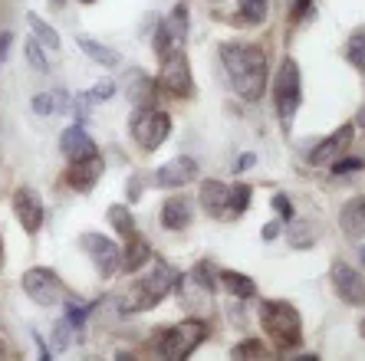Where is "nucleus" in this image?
Listing matches in <instances>:
<instances>
[{
	"label": "nucleus",
	"mask_w": 365,
	"mask_h": 361,
	"mask_svg": "<svg viewBox=\"0 0 365 361\" xmlns=\"http://www.w3.org/2000/svg\"><path fill=\"white\" fill-rule=\"evenodd\" d=\"M221 63L227 69L230 85L237 89V95H244L247 102H257L264 95L267 85V53L254 43H221Z\"/></svg>",
	"instance_id": "1"
},
{
	"label": "nucleus",
	"mask_w": 365,
	"mask_h": 361,
	"mask_svg": "<svg viewBox=\"0 0 365 361\" xmlns=\"http://www.w3.org/2000/svg\"><path fill=\"white\" fill-rule=\"evenodd\" d=\"M260 322H264V332L280 352H297L303 345V319H299L297 305L280 303V299H264Z\"/></svg>",
	"instance_id": "2"
},
{
	"label": "nucleus",
	"mask_w": 365,
	"mask_h": 361,
	"mask_svg": "<svg viewBox=\"0 0 365 361\" xmlns=\"http://www.w3.org/2000/svg\"><path fill=\"white\" fill-rule=\"evenodd\" d=\"M181 283L178 269H171L168 263H158V266L148 273L145 279H138L135 286H132V293L125 295V303H122V309L125 312H145V309H155V305L162 303L165 295L175 289V286Z\"/></svg>",
	"instance_id": "3"
},
{
	"label": "nucleus",
	"mask_w": 365,
	"mask_h": 361,
	"mask_svg": "<svg viewBox=\"0 0 365 361\" xmlns=\"http://www.w3.org/2000/svg\"><path fill=\"white\" fill-rule=\"evenodd\" d=\"M273 102H277V115H280L283 125H293L297 109L303 102V79H299V63L297 59H283L280 69H277V79H273Z\"/></svg>",
	"instance_id": "4"
},
{
	"label": "nucleus",
	"mask_w": 365,
	"mask_h": 361,
	"mask_svg": "<svg viewBox=\"0 0 365 361\" xmlns=\"http://www.w3.org/2000/svg\"><path fill=\"white\" fill-rule=\"evenodd\" d=\"M207 332H211V328H207L204 319H185V322H178V325L165 328L162 338H158V352L168 361H181V358H187V355H195L197 345H204Z\"/></svg>",
	"instance_id": "5"
},
{
	"label": "nucleus",
	"mask_w": 365,
	"mask_h": 361,
	"mask_svg": "<svg viewBox=\"0 0 365 361\" xmlns=\"http://www.w3.org/2000/svg\"><path fill=\"white\" fill-rule=\"evenodd\" d=\"M168 135H171L168 112L155 109V105H138L135 115H132V138L138 142L142 152H158Z\"/></svg>",
	"instance_id": "6"
},
{
	"label": "nucleus",
	"mask_w": 365,
	"mask_h": 361,
	"mask_svg": "<svg viewBox=\"0 0 365 361\" xmlns=\"http://www.w3.org/2000/svg\"><path fill=\"white\" fill-rule=\"evenodd\" d=\"M24 293L34 299L36 305H56L66 299V289H63L60 276L53 273V269H43V266H34L24 273Z\"/></svg>",
	"instance_id": "7"
},
{
	"label": "nucleus",
	"mask_w": 365,
	"mask_h": 361,
	"mask_svg": "<svg viewBox=\"0 0 365 361\" xmlns=\"http://www.w3.org/2000/svg\"><path fill=\"white\" fill-rule=\"evenodd\" d=\"M165 93L178 95V99H187L195 93V79H191V66H187V56L181 53V46L168 53L162 59V83H158Z\"/></svg>",
	"instance_id": "8"
},
{
	"label": "nucleus",
	"mask_w": 365,
	"mask_h": 361,
	"mask_svg": "<svg viewBox=\"0 0 365 361\" xmlns=\"http://www.w3.org/2000/svg\"><path fill=\"white\" fill-rule=\"evenodd\" d=\"M79 246H83L86 253H89V260L96 263V269H99V276H115L122 269V250L112 240H106L102 234H83L79 236Z\"/></svg>",
	"instance_id": "9"
},
{
	"label": "nucleus",
	"mask_w": 365,
	"mask_h": 361,
	"mask_svg": "<svg viewBox=\"0 0 365 361\" xmlns=\"http://www.w3.org/2000/svg\"><path fill=\"white\" fill-rule=\"evenodd\" d=\"M332 286H336V295L349 305H365V276L359 269L346 266V263H336L332 266Z\"/></svg>",
	"instance_id": "10"
},
{
	"label": "nucleus",
	"mask_w": 365,
	"mask_h": 361,
	"mask_svg": "<svg viewBox=\"0 0 365 361\" xmlns=\"http://www.w3.org/2000/svg\"><path fill=\"white\" fill-rule=\"evenodd\" d=\"M352 132H356V122H346L342 128H336L329 138H323V142L309 152V164L323 168V164H332L336 158H342V152L352 145Z\"/></svg>",
	"instance_id": "11"
},
{
	"label": "nucleus",
	"mask_w": 365,
	"mask_h": 361,
	"mask_svg": "<svg viewBox=\"0 0 365 361\" xmlns=\"http://www.w3.org/2000/svg\"><path fill=\"white\" fill-rule=\"evenodd\" d=\"M14 214H17L20 227H24L26 234H36V230L43 227V201H40V194H36L34 187H17V194H14Z\"/></svg>",
	"instance_id": "12"
},
{
	"label": "nucleus",
	"mask_w": 365,
	"mask_h": 361,
	"mask_svg": "<svg viewBox=\"0 0 365 361\" xmlns=\"http://www.w3.org/2000/svg\"><path fill=\"white\" fill-rule=\"evenodd\" d=\"M195 177H197V161L195 158H171L158 168L155 181H158L162 187H185V184H191Z\"/></svg>",
	"instance_id": "13"
},
{
	"label": "nucleus",
	"mask_w": 365,
	"mask_h": 361,
	"mask_svg": "<svg viewBox=\"0 0 365 361\" xmlns=\"http://www.w3.org/2000/svg\"><path fill=\"white\" fill-rule=\"evenodd\" d=\"M102 171H106V161L99 158V155H93V158H83V161H69V184H73V191H93L96 181L102 177Z\"/></svg>",
	"instance_id": "14"
},
{
	"label": "nucleus",
	"mask_w": 365,
	"mask_h": 361,
	"mask_svg": "<svg viewBox=\"0 0 365 361\" xmlns=\"http://www.w3.org/2000/svg\"><path fill=\"white\" fill-rule=\"evenodd\" d=\"M60 152L66 155L69 161H83V158H93V155H99V148H96V142L86 135V128L79 125H73V128H66V132L60 135Z\"/></svg>",
	"instance_id": "15"
},
{
	"label": "nucleus",
	"mask_w": 365,
	"mask_h": 361,
	"mask_svg": "<svg viewBox=\"0 0 365 361\" xmlns=\"http://www.w3.org/2000/svg\"><path fill=\"white\" fill-rule=\"evenodd\" d=\"M339 227L349 240H362L365 236V194L349 197L339 210Z\"/></svg>",
	"instance_id": "16"
},
{
	"label": "nucleus",
	"mask_w": 365,
	"mask_h": 361,
	"mask_svg": "<svg viewBox=\"0 0 365 361\" xmlns=\"http://www.w3.org/2000/svg\"><path fill=\"white\" fill-rule=\"evenodd\" d=\"M201 207L211 214V217H230V187L221 181H204L201 184Z\"/></svg>",
	"instance_id": "17"
},
{
	"label": "nucleus",
	"mask_w": 365,
	"mask_h": 361,
	"mask_svg": "<svg viewBox=\"0 0 365 361\" xmlns=\"http://www.w3.org/2000/svg\"><path fill=\"white\" fill-rule=\"evenodd\" d=\"M148 260H152V246H148L145 236H138L135 230H132V234H128V246H125V253H122V269H125V273H138Z\"/></svg>",
	"instance_id": "18"
},
{
	"label": "nucleus",
	"mask_w": 365,
	"mask_h": 361,
	"mask_svg": "<svg viewBox=\"0 0 365 361\" xmlns=\"http://www.w3.org/2000/svg\"><path fill=\"white\" fill-rule=\"evenodd\" d=\"M162 224L168 230H185L191 224V201L187 197H168L162 204Z\"/></svg>",
	"instance_id": "19"
},
{
	"label": "nucleus",
	"mask_w": 365,
	"mask_h": 361,
	"mask_svg": "<svg viewBox=\"0 0 365 361\" xmlns=\"http://www.w3.org/2000/svg\"><path fill=\"white\" fill-rule=\"evenodd\" d=\"M76 46H79V50H83L89 59H93V63H99V66H106V69L119 66V53L112 50V46H106V43L93 40V36L76 33Z\"/></svg>",
	"instance_id": "20"
},
{
	"label": "nucleus",
	"mask_w": 365,
	"mask_h": 361,
	"mask_svg": "<svg viewBox=\"0 0 365 361\" xmlns=\"http://www.w3.org/2000/svg\"><path fill=\"white\" fill-rule=\"evenodd\" d=\"M34 112L36 115H60V112H69V95L63 89H53V93H40L34 95Z\"/></svg>",
	"instance_id": "21"
},
{
	"label": "nucleus",
	"mask_w": 365,
	"mask_h": 361,
	"mask_svg": "<svg viewBox=\"0 0 365 361\" xmlns=\"http://www.w3.org/2000/svg\"><path fill=\"white\" fill-rule=\"evenodd\" d=\"M152 95H155V83L145 76V73L132 69V73H128V102H135V105H155Z\"/></svg>",
	"instance_id": "22"
},
{
	"label": "nucleus",
	"mask_w": 365,
	"mask_h": 361,
	"mask_svg": "<svg viewBox=\"0 0 365 361\" xmlns=\"http://www.w3.org/2000/svg\"><path fill=\"white\" fill-rule=\"evenodd\" d=\"M221 286L227 289L230 295H237V299H250L257 293V283L244 273H234V269H224L221 273Z\"/></svg>",
	"instance_id": "23"
},
{
	"label": "nucleus",
	"mask_w": 365,
	"mask_h": 361,
	"mask_svg": "<svg viewBox=\"0 0 365 361\" xmlns=\"http://www.w3.org/2000/svg\"><path fill=\"white\" fill-rule=\"evenodd\" d=\"M26 26L34 30V36L43 43V46H50V50H60V33H56V30H53V26L40 17V14H26Z\"/></svg>",
	"instance_id": "24"
},
{
	"label": "nucleus",
	"mask_w": 365,
	"mask_h": 361,
	"mask_svg": "<svg viewBox=\"0 0 365 361\" xmlns=\"http://www.w3.org/2000/svg\"><path fill=\"white\" fill-rule=\"evenodd\" d=\"M106 217H109L112 230H115V234H119V236H128V234H132V230H135V220H132V210H128L125 204H112V207H109V214H106Z\"/></svg>",
	"instance_id": "25"
},
{
	"label": "nucleus",
	"mask_w": 365,
	"mask_h": 361,
	"mask_svg": "<svg viewBox=\"0 0 365 361\" xmlns=\"http://www.w3.org/2000/svg\"><path fill=\"white\" fill-rule=\"evenodd\" d=\"M346 59L365 73V26L352 30V36H349V43H346Z\"/></svg>",
	"instance_id": "26"
},
{
	"label": "nucleus",
	"mask_w": 365,
	"mask_h": 361,
	"mask_svg": "<svg viewBox=\"0 0 365 361\" xmlns=\"http://www.w3.org/2000/svg\"><path fill=\"white\" fill-rule=\"evenodd\" d=\"M165 26L171 30V40H175V46H181L187 36V7L185 4H175V10H171V17L165 20Z\"/></svg>",
	"instance_id": "27"
},
{
	"label": "nucleus",
	"mask_w": 365,
	"mask_h": 361,
	"mask_svg": "<svg viewBox=\"0 0 365 361\" xmlns=\"http://www.w3.org/2000/svg\"><path fill=\"white\" fill-rule=\"evenodd\" d=\"M240 20L244 23H264L267 14H270V0H240Z\"/></svg>",
	"instance_id": "28"
},
{
	"label": "nucleus",
	"mask_w": 365,
	"mask_h": 361,
	"mask_svg": "<svg viewBox=\"0 0 365 361\" xmlns=\"http://www.w3.org/2000/svg\"><path fill=\"white\" fill-rule=\"evenodd\" d=\"M287 240H289V246H297V250H309V246L316 244L313 227H309V224H297V220H289Z\"/></svg>",
	"instance_id": "29"
},
{
	"label": "nucleus",
	"mask_w": 365,
	"mask_h": 361,
	"mask_svg": "<svg viewBox=\"0 0 365 361\" xmlns=\"http://www.w3.org/2000/svg\"><path fill=\"white\" fill-rule=\"evenodd\" d=\"M24 53H26V63H30L34 69H40V73H46V69H50V59L43 56V46H40V40H36V36H30V40H26Z\"/></svg>",
	"instance_id": "30"
},
{
	"label": "nucleus",
	"mask_w": 365,
	"mask_h": 361,
	"mask_svg": "<svg viewBox=\"0 0 365 361\" xmlns=\"http://www.w3.org/2000/svg\"><path fill=\"white\" fill-rule=\"evenodd\" d=\"M250 194H254V187L250 184H234L230 187V214H244L247 207H250Z\"/></svg>",
	"instance_id": "31"
},
{
	"label": "nucleus",
	"mask_w": 365,
	"mask_h": 361,
	"mask_svg": "<svg viewBox=\"0 0 365 361\" xmlns=\"http://www.w3.org/2000/svg\"><path fill=\"white\" fill-rule=\"evenodd\" d=\"M152 50H155V56L158 59H165L171 50H175V40H171V30L165 26V20L158 23V33L152 36Z\"/></svg>",
	"instance_id": "32"
},
{
	"label": "nucleus",
	"mask_w": 365,
	"mask_h": 361,
	"mask_svg": "<svg viewBox=\"0 0 365 361\" xmlns=\"http://www.w3.org/2000/svg\"><path fill=\"white\" fill-rule=\"evenodd\" d=\"M234 358H264L267 355V348H264V342H257V338H247V342H240V345H234Z\"/></svg>",
	"instance_id": "33"
},
{
	"label": "nucleus",
	"mask_w": 365,
	"mask_h": 361,
	"mask_svg": "<svg viewBox=\"0 0 365 361\" xmlns=\"http://www.w3.org/2000/svg\"><path fill=\"white\" fill-rule=\"evenodd\" d=\"M191 279H195V283L201 286L204 293H211V289H214V269H211V263H207V260L197 263L195 273H191Z\"/></svg>",
	"instance_id": "34"
},
{
	"label": "nucleus",
	"mask_w": 365,
	"mask_h": 361,
	"mask_svg": "<svg viewBox=\"0 0 365 361\" xmlns=\"http://www.w3.org/2000/svg\"><path fill=\"white\" fill-rule=\"evenodd\" d=\"M112 95H115V83H109V79H106V83L93 85L89 93H83L79 99H83V102H102V99H112Z\"/></svg>",
	"instance_id": "35"
},
{
	"label": "nucleus",
	"mask_w": 365,
	"mask_h": 361,
	"mask_svg": "<svg viewBox=\"0 0 365 361\" xmlns=\"http://www.w3.org/2000/svg\"><path fill=\"white\" fill-rule=\"evenodd\" d=\"M273 210H277V214H280V220H287V224L297 217V210H293V204H289L287 194H277V197H273Z\"/></svg>",
	"instance_id": "36"
},
{
	"label": "nucleus",
	"mask_w": 365,
	"mask_h": 361,
	"mask_svg": "<svg viewBox=\"0 0 365 361\" xmlns=\"http://www.w3.org/2000/svg\"><path fill=\"white\" fill-rule=\"evenodd\" d=\"M362 168H365L362 158H336L332 161V171H336V174H349V171H362Z\"/></svg>",
	"instance_id": "37"
},
{
	"label": "nucleus",
	"mask_w": 365,
	"mask_h": 361,
	"mask_svg": "<svg viewBox=\"0 0 365 361\" xmlns=\"http://www.w3.org/2000/svg\"><path fill=\"white\" fill-rule=\"evenodd\" d=\"M86 315H89V309H86V305H76V303H69V309H66V319H69V325L76 328H83L86 325Z\"/></svg>",
	"instance_id": "38"
},
{
	"label": "nucleus",
	"mask_w": 365,
	"mask_h": 361,
	"mask_svg": "<svg viewBox=\"0 0 365 361\" xmlns=\"http://www.w3.org/2000/svg\"><path fill=\"white\" fill-rule=\"evenodd\" d=\"M69 328H73V325H69V319H60V322H56V328H53V342H56V348H60V352H63V348H69Z\"/></svg>",
	"instance_id": "39"
},
{
	"label": "nucleus",
	"mask_w": 365,
	"mask_h": 361,
	"mask_svg": "<svg viewBox=\"0 0 365 361\" xmlns=\"http://www.w3.org/2000/svg\"><path fill=\"white\" fill-rule=\"evenodd\" d=\"M257 164V155L254 152H244L237 161H234V174H240V171H250Z\"/></svg>",
	"instance_id": "40"
},
{
	"label": "nucleus",
	"mask_w": 365,
	"mask_h": 361,
	"mask_svg": "<svg viewBox=\"0 0 365 361\" xmlns=\"http://www.w3.org/2000/svg\"><path fill=\"white\" fill-rule=\"evenodd\" d=\"M260 236H264V240H277V236H280V224H277V220H270V224H264V230H260Z\"/></svg>",
	"instance_id": "41"
},
{
	"label": "nucleus",
	"mask_w": 365,
	"mask_h": 361,
	"mask_svg": "<svg viewBox=\"0 0 365 361\" xmlns=\"http://www.w3.org/2000/svg\"><path fill=\"white\" fill-rule=\"evenodd\" d=\"M309 7H313V0H293V14H297V17H306Z\"/></svg>",
	"instance_id": "42"
},
{
	"label": "nucleus",
	"mask_w": 365,
	"mask_h": 361,
	"mask_svg": "<svg viewBox=\"0 0 365 361\" xmlns=\"http://www.w3.org/2000/svg\"><path fill=\"white\" fill-rule=\"evenodd\" d=\"M34 342L40 345V358H43V361H50V358H53V352H50V348H46V342H43V335H40V332H34Z\"/></svg>",
	"instance_id": "43"
},
{
	"label": "nucleus",
	"mask_w": 365,
	"mask_h": 361,
	"mask_svg": "<svg viewBox=\"0 0 365 361\" xmlns=\"http://www.w3.org/2000/svg\"><path fill=\"white\" fill-rule=\"evenodd\" d=\"M128 201H138V194H142V187H138V177H132V181H128Z\"/></svg>",
	"instance_id": "44"
},
{
	"label": "nucleus",
	"mask_w": 365,
	"mask_h": 361,
	"mask_svg": "<svg viewBox=\"0 0 365 361\" xmlns=\"http://www.w3.org/2000/svg\"><path fill=\"white\" fill-rule=\"evenodd\" d=\"M10 43H14V36H10V33H0V59L7 56V50H10Z\"/></svg>",
	"instance_id": "45"
},
{
	"label": "nucleus",
	"mask_w": 365,
	"mask_h": 361,
	"mask_svg": "<svg viewBox=\"0 0 365 361\" xmlns=\"http://www.w3.org/2000/svg\"><path fill=\"white\" fill-rule=\"evenodd\" d=\"M356 125H362V128H365V109H362V112H359V118H356Z\"/></svg>",
	"instance_id": "46"
},
{
	"label": "nucleus",
	"mask_w": 365,
	"mask_h": 361,
	"mask_svg": "<svg viewBox=\"0 0 365 361\" xmlns=\"http://www.w3.org/2000/svg\"><path fill=\"white\" fill-rule=\"evenodd\" d=\"M0 269H4V246H0Z\"/></svg>",
	"instance_id": "47"
},
{
	"label": "nucleus",
	"mask_w": 365,
	"mask_h": 361,
	"mask_svg": "<svg viewBox=\"0 0 365 361\" xmlns=\"http://www.w3.org/2000/svg\"><path fill=\"white\" fill-rule=\"evenodd\" d=\"M53 4H56V7H63V4H66V0H53Z\"/></svg>",
	"instance_id": "48"
},
{
	"label": "nucleus",
	"mask_w": 365,
	"mask_h": 361,
	"mask_svg": "<svg viewBox=\"0 0 365 361\" xmlns=\"http://www.w3.org/2000/svg\"><path fill=\"white\" fill-rule=\"evenodd\" d=\"M359 256H362V260H365V246H362V250H359Z\"/></svg>",
	"instance_id": "49"
},
{
	"label": "nucleus",
	"mask_w": 365,
	"mask_h": 361,
	"mask_svg": "<svg viewBox=\"0 0 365 361\" xmlns=\"http://www.w3.org/2000/svg\"><path fill=\"white\" fill-rule=\"evenodd\" d=\"M0 355H4V338H0Z\"/></svg>",
	"instance_id": "50"
},
{
	"label": "nucleus",
	"mask_w": 365,
	"mask_h": 361,
	"mask_svg": "<svg viewBox=\"0 0 365 361\" xmlns=\"http://www.w3.org/2000/svg\"><path fill=\"white\" fill-rule=\"evenodd\" d=\"M359 332H362V335H365V322H362V328H359Z\"/></svg>",
	"instance_id": "51"
},
{
	"label": "nucleus",
	"mask_w": 365,
	"mask_h": 361,
	"mask_svg": "<svg viewBox=\"0 0 365 361\" xmlns=\"http://www.w3.org/2000/svg\"><path fill=\"white\" fill-rule=\"evenodd\" d=\"M83 4H93V0H83Z\"/></svg>",
	"instance_id": "52"
}]
</instances>
